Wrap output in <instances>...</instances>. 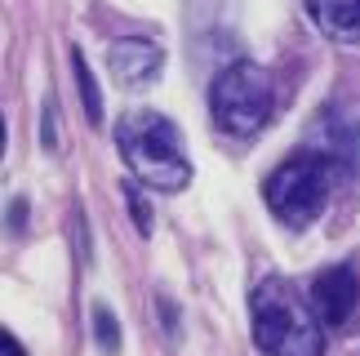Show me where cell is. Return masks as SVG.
I'll return each mask as SVG.
<instances>
[{
  "mask_svg": "<svg viewBox=\"0 0 360 356\" xmlns=\"http://www.w3.org/2000/svg\"><path fill=\"white\" fill-rule=\"evenodd\" d=\"M72 72H76V89H80L85 120L89 125H103V89H98V80H94V72H89V63H85L80 49H72Z\"/></svg>",
  "mask_w": 360,
  "mask_h": 356,
  "instance_id": "obj_9",
  "label": "cell"
},
{
  "mask_svg": "<svg viewBox=\"0 0 360 356\" xmlns=\"http://www.w3.org/2000/svg\"><path fill=\"white\" fill-rule=\"evenodd\" d=\"M160 317H165V330L178 334V307L169 303V298H160Z\"/></svg>",
  "mask_w": 360,
  "mask_h": 356,
  "instance_id": "obj_14",
  "label": "cell"
},
{
  "mask_svg": "<svg viewBox=\"0 0 360 356\" xmlns=\"http://www.w3.org/2000/svg\"><path fill=\"white\" fill-rule=\"evenodd\" d=\"M302 147L325 156L338 170V178L360 174V112H352V107H325V112H316Z\"/></svg>",
  "mask_w": 360,
  "mask_h": 356,
  "instance_id": "obj_5",
  "label": "cell"
},
{
  "mask_svg": "<svg viewBox=\"0 0 360 356\" xmlns=\"http://www.w3.org/2000/svg\"><path fill=\"white\" fill-rule=\"evenodd\" d=\"M271 103H276L271 76L249 58L227 63L210 85V116L231 139H254V134L267 125Z\"/></svg>",
  "mask_w": 360,
  "mask_h": 356,
  "instance_id": "obj_3",
  "label": "cell"
},
{
  "mask_svg": "<svg viewBox=\"0 0 360 356\" xmlns=\"http://www.w3.org/2000/svg\"><path fill=\"white\" fill-rule=\"evenodd\" d=\"M0 356H27L22 343H18V338H13L9 330H0Z\"/></svg>",
  "mask_w": 360,
  "mask_h": 356,
  "instance_id": "obj_13",
  "label": "cell"
},
{
  "mask_svg": "<svg viewBox=\"0 0 360 356\" xmlns=\"http://www.w3.org/2000/svg\"><path fill=\"white\" fill-rule=\"evenodd\" d=\"M107 67H112V76L124 89H143V85H151V80L160 76L165 49L156 40H147V36H120V40L107 45Z\"/></svg>",
  "mask_w": 360,
  "mask_h": 356,
  "instance_id": "obj_6",
  "label": "cell"
},
{
  "mask_svg": "<svg viewBox=\"0 0 360 356\" xmlns=\"http://www.w3.org/2000/svg\"><path fill=\"white\" fill-rule=\"evenodd\" d=\"M124 201H129L134 227L143 231V236H151V227H156V218H151V205L143 201V191H138V183H124Z\"/></svg>",
  "mask_w": 360,
  "mask_h": 356,
  "instance_id": "obj_11",
  "label": "cell"
},
{
  "mask_svg": "<svg viewBox=\"0 0 360 356\" xmlns=\"http://www.w3.org/2000/svg\"><path fill=\"white\" fill-rule=\"evenodd\" d=\"M89 321H94V343H98L107 356H116L120 352V321H116V312L107 307V303H94L89 307Z\"/></svg>",
  "mask_w": 360,
  "mask_h": 356,
  "instance_id": "obj_10",
  "label": "cell"
},
{
  "mask_svg": "<svg viewBox=\"0 0 360 356\" xmlns=\"http://www.w3.org/2000/svg\"><path fill=\"white\" fill-rule=\"evenodd\" d=\"M356 303H360V281L347 263L325 267L311 281V312L321 317V325H342L356 312Z\"/></svg>",
  "mask_w": 360,
  "mask_h": 356,
  "instance_id": "obj_7",
  "label": "cell"
},
{
  "mask_svg": "<svg viewBox=\"0 0 360 356\" xmlns=\"http://www.w3.org/2000/svg\"><path fill=\"white\" fill-rule=\"evenodd\" d=\"M40 139H45L49 152L58 147V120H53V103H45V116H40Z\"/></svg>",
  "mask_w": 360,
  "mask_h": 356,
  "instance_id": "obj_12",
  "label": "cell"
},
{
  "mask_svg": "<svg viewBox=\"0 0 360 356\" xmlns=\"http://www.w3.org/2000/svg\"><path fill=\"white\" fill-rule=\"evenodd\" d=\"M302 5L329 40H342V45L360 40V0H302Z\"/></svg>",
  "mask_w": 360,
  "mask_h": 356,
  "instance_id": "obj_8",
  "label": "cell"
},
{
  "mask_svg": "<svg viewBox=\"0 0 360 356\" xmlns=\"http://www.w3.org/2000/svg\"><path fill=\"white\" fill-rule=\"evenodd\" d=\"M334 178H338V170L329 165L325 156H316V152L302 147L294 160H285V165L271 170L262 196H267V210L276 214V223L302 231L325 210V196H329V187H334Z\"/></svg>",
  "mask_w": 360,
  "mask_h": 356,
  "instance_id": "obj_4",
  "label": "cell"
},
{
  "mask_svg": "<svg viewBox=\"0 0 360 356\" xmlns=\"http://www.w3.org/2000/svg\"><path fill=\"white\" fill-rule=\"evenodd\" d=\"M116 147L143 187L183 191L191 183V160L183 152V134H178L169 116L151 112V107H129L116 120Z\"/></svg>",
  "mask_w": 360,
  "mask_h": 356,
  "instance_id": "obj_1",
  "label": "cell"
},
{
  "mask_svg": "<svg viewBox=\"0 0 360 356\" xmlns=\"http://www.w3.org/2000/svg\"><path fill=\"white\" fill-rule=\"evenodd\" d=\"M249 330H254V343L267 356H321L325 352L321 317L281 276H262L249 290Z\"/></svg>",
  "mask_w": 360,
  "mask_h": 356,
  "instance_id": "obj_2",
  "label": "cell"
}]
</instances>
